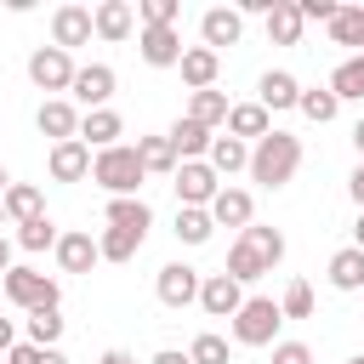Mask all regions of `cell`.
<instances>
[{"instance_id":"6da1fadb","label":"cell","mask_w":364,"mask_h":364,"mask_svg":"<svg viewBox=\"0 0 364 364\" xmlns=\"http://www.w3.org/2000/svg\"><path fill=\"white\" fill-rule=\"evenodd\" d=\"M284 262V233L279 228H262V222H250L239 239H233V250H228V279H239V284H250V279H262V273H273Z\"/></svg>"},{"instance_id":"7a4b0ae2","label":"cell","mask_w":364,"mask_h":364,"mask_svg":"<svg viewBox=\"0 0 364 364\" xmlns=\"http://www.w3.org/2000/svg\"><path fill=\"white\" fill-rule=\"evenodd\" d=\"M250 182H262V188H284L296 171H301V136H290V131H267L256 148H250Z\"/></svg>"},{"instance_id":"3957f363","label":"cell","mask_w":364,"mask_h":364,"mask_svg":"<svg viewBox=\"0 0 364 364\" xmlns=\"http://www.w3.org/2000/svg\"><path fill=\"white\" fill-rule=\"evenodd\" d=\"M142 176H148V171H142V159H136L131 142H114V148L91 154V182L108 188V199H136Z\"/></svg>"},{"instance_id":"277c9868","label":"cell","mask_w":364,"mask_h":364,"mask_svg":"<svg viewBox=\"0 0 364 364\" xmlns=\"http://www.w3.org/2000/svg\"><path fill=\"white\" fill-rule=\"evenodd\" d=\"M228 324H233V341H239V347H273L284 313H279L273 296H245V307H239Z\"/></svg>"},{"instance_id":"5b68a950","label":"cell","mask_w":364,"mask_h":364,"mask_svg":"<svg viewBox=\"0 0 364 364\" xmlns=\"http://www.w3.org/2000/svg\"><path fill=\"white\" fill-rule=\"evenodd\" d=\"M0 290H6V301L23 307V313H40V307H57V301H63L57 279H46L40 267H11V273L0 279Z\"/></svg>"},{"instance_id":"8992f818","label":"cell","mask_w":364,"mask_h":364,"mask_svg":"<svg viewBox=\"0 0 364 364\" xmlns=\"http://www.w3.org/2000/svg\"><path fill=\"white\" fill-rule=\"evenodd\" d=\"M171 188H176V205H182V210H205V205L216 199L222 176H216L205 159H182V165L171 171Z\"/></svg>"},{"instance_id":"52a82bcc","label":"cell","mask_w":364,"mask_h":364,"mask_svg":"<svg viewBox=\"0 0 364 364\" xmlns=\"http://www.w3.org/2000/svg\"><path fill=\"white\" fill-rule=\"evenodd\" d=\"M199 267H188V262H165L159 267V279H154V290H159V301L165 307H193L199 301Z\"/></svg>"},{"instance_id":"ba28073f","label":"cell","mask_w":364,"mask_h":364,"mask_svg":"<svg viewBox=\"0 0 364 364\" xmlns=\"http://www.w3.org/2000/svg\"><path fill=\"white\" fill-rule=\"evenodd\" d=\"M28 80H34L40 91H68V85H74V57L57 51V46H40V51L28 57Z\"/></svg>"},{"instance_id":"9c48e42d","label":"cell","mask_w":364,"mask_h":364,"mask_svg":"<svg viewBox=\"0 0 364 364\" xmlns=\"http://www.w3.org/2000/svg\"><path fill=\"white\" fill-rule=\"evenodd\" d=\"M114 85H119V80H114L108 63H85V68H74V85H68V91H74V102H85V114H91V108H108Z\"/></svg>"},{"instance_id":"30bf717a","label":"cell","mask_w":364,"mask_h":364,"mask_svg":"<svg viewBox=\"0 0 364 364\" xmlns=\"http://www.w3.org/2000/svg\"><path fill=\"white\" fill-rule=\"evenodd\" d=\"M239 34H245V17H239L233 6H210V11L199 17V40H205V51H216V57H222V46H239Z\"/></svg>"},{"instance_id":"8fae6325","label":"cell","mask_w":364,"mask_h":364,"mask_svg":"<svg viewBox=\"0 0 364 364\" xmlns=\"http://www.w3.org/2000/svg\"><path fill=\"white\" fill-rule=\"evenodd\" d=\"M136 51H142V63L148 68H176L182 63V34L176 28H136Z\"/></svg>"},{"instance_id":"7c38bea8","label":"cell","mask_w":364,"mask_h":364,"mask_svg":"<svg viewBox=\"0 0 364 364\" xmlns=\"http://www.w3.org/2000/svg\"><path fill=\"white\" fill-rule=\"evenodd\" d=\"M34 125H40V136H51V142H74V136H80V108H74L68 97H46L40 114H34Z\"/></svg>"},{"instance_id":"4fadbf2b","label":"cell","mask_w":364,"mask_h":364,"mask_svg":"<svg viewBox=\"0 0 364 364\" xmlns=\"http://www.w3.org/2000/svg\"><path fill=\"white\" fill-rule=\"evenodd\" d=\"M205 210H210V222H216V228H239V233L256 222V199H250L245 188H216V199H210Z\"/></svg>"},{"instance_id":"5bb4252c","label":"cell","mask_w":364,"mask_h":364,"mask_svg":"<svg viewBox=\"0 0 364 364\" xmlns=\"http://www.w3.org/2000/svg\"><path fill=\"white\" fill-rule=\"evenodd\" d=\"M199 307H205L210 318H233V313L245 307V284L228 279V273H210V279L199 284Z\"/></svg>"},{"instance_id":"9a60e30c","label":"cell","mask_w":364,"mask_h":364,"mask_svg":"<svg viewBox=\"0 0 364 364\" xmlns=\"http://www.w3.org/2000/svg\"><path fill=\"white\" fill-rule=\"evenodd\" d=\"M91 40V6H57L51 11V46L57 51H74Z\"/></svg>"},{"instance_id":"2e32d148","label":"cell","mask_w":364,"mask_h":364,"mask_svg":"<svg viewBox=\"0 0 364 364\" xmlns=\"http://www.w3.org/2000/svg\"><path fill=\"white\" fill-rule=\"evenodd\" d=\"M46 171H51V182H80V176H91V148H85L80 136H74V142H51Z\"/></svg>"},{"instance_id":"e0dca14e","label":"cell","mask_w":364,"mask_h":364,"mask_svg":"<svg viewBox=\"0 0 364 364\" xmlns=\"http://www.w3.org/2000/svg\"><path fill=\"white\" fill-rule=\"evenodd\" d=\"M131 28H136L131 0H102V6H91V34H102V40H131Z\"/></svg>"},{"instance_id":"ac0fdd59","label":"cell","mask_w":364,"mask_h":364,"mask_svg":"<svg viewBox=\"0 0 364 364\" xmlns=\"http://www.w3.org/2000/svg\"><path fill=\"white\" fill-rule=\"evenodd\" d=\"M119 136H125V119H119L114 108H91V114H80V142H85V148L102 154V148H114Z\"/></svg>"},{"instance_id":"d6986e66","label":"cell","mask_w":364,"mask_h":364,"mask_svg":"<svg viewBox=\"0 0 364 364\" xmlns=\"http://www.w3.org/2000/svg\"><path fill=\"white\" fill-rule=\"evenodd\" d=\"M176 68H182V85H188V91H210V85H216V74H222V57H216V51H205V46H188Z\"/></svg>"},{"instance_id":"ffe728a7","label":"cell","mask_w":364,"mask_h":364,"mask_svg":"<svg viewBox=\"0 0 364 364\" xmlns=\"http://www.w3.org/2000/svg\"><path fill=\"white\" fill-rule=\"evenodd\" d=\"M296 97H301V85H296V74H284V68H267V74H262V85H256V102H262L267 114L296 108Z\"/></svg>"},{"instance_id":"44dd1931","label":"cell","mask_w":364,"mask_h":364,"mask_svg":"<svg viewBox=\"0 0 364 364\" xmlns=\"http://www.w3.org/2000/svg\"><path fill=\"white\" fill-rule=\"evenodd\" d=\"M267 131H273V114H267L262 102H233V108H228V136H239V142H245V136L262 142Z\"/></svg>"},{"instance_id":"7402d4cb","label":"cell","mask_w":364,"mask_h":364,"mask_svg":"<svg viewBox=\"0 0 364 364\" xmlns=\"http://www.w3.org/2000/svg\"><path fill=\"white\" fill-rule=\"evenodd\" d=\"M102 256H97V239L91 233H63L57 239V267L63 273H91Z\"/></svg>"},{"instance_id":"603a6c76","label":"cell","mask_w":364,"mask_h":364,"mask_svg":"<svg viewBox=\"0 0 364 364\" xmlns=\"http://www.w3.org/2000/svg\"><path fill=\"white\" fill-rule=\"evenodd\" d=\"M165 136H171V148H176V165H182V159H205V154H210V131H205L199 119H188V114H182Z\"/></svg>"},{"instance_id":"cb8c5ba5","label":"cell","mask_w":364,"mask_h":364,"mask_svg":"<svg viewBox=\"0 0 364 364\" xmlns=\"http://www.w3.org/2000/svg\"><path fill=\"white\" fill-rule=\"evenodd\" d=\"M301 28H307V23H301L296 0H273V6H267V40H273V46H296Z\"/></svg>"},{"instance_id":"d4e9b609","label":"cell","mask_w":364,"mask_h":364,"mask_svg":"<svg viewBox=\"0 0 364 364\" xmlns=\"http://www.w3.org/2000/svg\"><path fill=\"white\" fill-rule=\"evenodd\" d=\"M330 97H336V102H364V51L336 63V74H330Z\"/></svg>"},{"instance_id":"484cf974","label":"cell","mask_w":364,"mask_h":364,"mask_svg":"<svg viewBox=\"0 0 364 364\" xmlns=\"http://www.w3.org/2000/svg\"><path fill=\"white\" fill-rule=\"evenodd\" d=\"M205 165H210L216 176H233V171H245V165H250V148H245L239 136H210V154H205Z\"/></svg>"},{"instance_id":"4316f807","label":"cell","mask_w":364,"mask_h":364,"mask_svg":"<svg viewBox=\"0 0 364 364\" xmlns=\"http://www.w3.org/2000/svg\"><path fill=\"white\" fill-rule=\"evenodd\" d=\"M228 108H233V102H228V91H216V85H210V91H193L188 119H199L205 131H216V125H228Z\"/></svg>"},{"instance_id":"83f0119b","label":"cell","mask_w":364,"mask_h":364,"mask_svg":"<svg viewBox=\"0 0 364 364\" xmlns=\"http://www.w3.org/2000/svg\"><path fill=\"white\" fill-rule=\"evenodd\" d=\"M131 148H136V159H142V171H148V176H154V171H159V176H171V171H176V148H171V136H136Z\"/></svg>"},{"instance_id":"f1b7e54d","label":"cell","mask_w":364,"mask_h":364,"mask_svg":"<svg viewBox=\"0 0 364 364\" xmlns=\"http://www.w3.org/2000/svg\"><path fill=\"white\" fill-rule=\"evenodd\" d=\"M0 205H6V216H11V222H34V216H46V199H40V188H34V182H11Z\"/></svg>"},{"instance_id":"f546056e","label":"cell","mask_w":364,"mask_h":364,"mask_svg":"<svg viewBox=\"0 0 364 364\" xmlns=\"http://www.w3.org/2000/svg\"><path fill=\"white\" fill-rule=\"evenodd\" d=\"M108 228L148 233V228H154V210H148V199H108Z\"/></svg>"},{"instance_id":"4dcf8cb0","label":"cell","mask_w":364,"mask_h":364,"mask_svg":"<svg viewBox=\"0 0 364 364\" xmlns=\"http://www.w3.org/2000/svg\"><path fill=\"white\" fill-rule=\"evenodd\" d=\"M324 273H330V284H336V290H364V250H353V245H347V250H336Z\"/></svg>"},{"instance_id":"1f68e13d","label":"cell","mask_w":364,"mask_h":364,"mask_svg":"<svg viewBox=\"0 0 364 364\" xmlns=\"http://www.w3.org/2000/svg\"><path fill=\"white\" fill-rule=\"evenodd\" d=\"M330 40H336V46H353V57H358V51H364V6H336Z\"/></svg>"},{"instance_id":"d6a6232c","label":"cell","mask_w":364,"mask_h":364,"mask_svg":"<svg viewBox=\"0 0 364 364\" xmlns=\"http://www.w3.org/2000/svg\"><path fill=\"white\" fill-rule=\"evenodd\" d=\"M142 239H148V233H125V228H102V239H97V256H102V262H131V256L142 250Z\"/></svg>"},{"instance_id":"836d02e7","label":"cell","mask_w":364,"mask_h":364,"mask_svg":"<svg viewBox=\"0 0 364 364\" xmlns=\"http://www.w3.org/2000/svg\"><path fill=\"white\" fill-rule=\"evenodd\" d=\"M296 108H301L313 125H330V119L341 114V102L330 97V85H313V91H301V97H296Z\"/></svg>"},{"instance_id":"e575fe53","label":"cell","mask_w":364,"mask_h":364,"mask_svg":"<svg viewBox=\"0 0 364 364\" xmlns=\"http://www.w3.org/2000/svg\"><path fill=\"white\" fill-rule=\"evenodd\" d=\"M57 239H63V233H57V222H51V216L17 222V245H23V250H57Z\"/></svg>"},{"instance_id":"d590c367","label":"cell","mask_w":364,"mask_h":364,"mask_svg":"<svg viewBox=\"0 0 364 364\" xmlns=\"http://www.w3.org/2000/svg\"><path fill=\"white\" fill-rule=\"evenodd\" d=\"M210 233H216L210 210H182V205H176V239H182V245H205Z\"/></svg>"},{"instance_id":"8d00e7d4","label":"cell","mask_w":364,"mask_h":364,"mask_svg":"<svg viewBox=\"0 0 364 364\" xmlns=\"http://www.w3.org/2000/svg\"><path fill=\"white\" fill-rule=\"evenodd\" d=\"M176 17H182L176 0H136V23L142 28H176Z\"/></svg>"},{"instance_id":"74e56055","label":"cell","mask_w":364,"mask_h":364,"mask_svg":"<svg viewBox=\"0 0 364 364\" xmlns=\"http://www.w3.org/2000/svg\"><path fill=\"white\" fill-rule=\"evenodd\" d=\"M279 313L284 318H313V284L307 279H290L284 296H279Z\"/></svg>"},{"instance_id":"f35d334b","label":"cell","mask_w":364,"mask_h":364,"mask_svg":"<svg viewBox=\"0 0 364 364\" xmlns=\"http://www.w3.org/2000/svg\"><path fill=\"white\" fill-rule=\"evenodd\" d=\"M57 336H63V313H57V307L28 313V341H34V347H57Z\"/></svg>"},{"instance_id":"ab89813d","label":"cell","mask_w":364,"mask_h":364,"mask_svg":"<svg viewBox=\"0 0 364 364\" xmlns=\"http://www.w3.org/2000/svg\"><path fill=\"white\" fill-rule=\"evenodd\" d=\"M188 358H193V364H228V341H222L216 330H205V336L188 341Z\"/></svg>"},{"instance_id":"60d3db41","label":"cell","mask_w":364,"mask_h":364,"mask_svg":"<svg viewBox=\"0 0 364 364\" xmlns=\"http://www.w3.org/2000/svg\"><path fill=\"white\" fill-rule=\"evenodd\" d=\"M273 364H313L307 341H273Z\"/></svg>"},{"instance_id":"b9f144b4","label":"cell","mask_w":364,"mask_h":364,"mask_svg":"<svg viewBox=\"0 0 364 364\" xmlns=\"http://www.w3.org/2000/svg\"><path fill=\"white\" fill-rule=\"evenodd\" d=\"M296 11H301V23H330L336 0H296Z\"/></svg>"},{"instance_id":"7bdbcfd3","label":"cell","mask_w":364,"mask_h":364,"mask_svg":"<svg viewBox=\"0 0 364 364\" xmlns=\"http://www.w3.org/2000/svg\"><path fill=\"white\" fill-rule=\"evenodd\" d=\"M6 364H40V347H34V341H17V347L6 353Z\"/></svg>"},{"instance_id":"ee69618b","label":"cell","mask_w":364,"mask_h":364,"mask_svg":"<svg viewBox=\"0 0 364 364\" xmlns=\"http://www.w3.org/2000/svg\"><path fill=\"white\" fill-rule=\"evenodd\" d=\"M148 364H193V358H188V353H182V347H159V353H154V358H148Z\"/></svg>"},{"instance_id":"f6af8a7d","label":"cell","mask_w":364,"mask_h":364,"mask_svg":"<svg viewBox=\"0 0 364 364\" xmlns=\"http://www.w3.org/2000/svg\"><path fill=\"white\" fill-rule=\"evenodd\" d=\"M347 193H353V205H358V210H364V165H358V171H353V176H347Z\"/></svg>"},{"instance_id":"bcb514c9","label":"cell","mask_w":364,"mask_h":364,"mask_svg":"<svg viewBox=\"0 0 364 364\" xmlns=\"http://www.w3.org/2000/svg\"><path fill=\"white\" fill-rule=\"evenodd\" d=\"M17 347V330H11V318H0V353H11Z\"/></svg>"},{"instance_id":"7dc6e473","label":"cell","mask_w":364,"mask_h":364,"mask_svg":"<svg viewBox=\"0 0 364 364\" xmlns=\"http://www.w3.org/2000/svg\"><path fill=\"white\" fill-rule=\"evenodd\" d=\"M97 364H136V358H131V353H125V347H108V353H102V358H97Z\"/></svg>"},{"instance_id":"c3c4849f","label":"cell","mask_w":364,"mask_h":364,"mask_svg":"<svg viewBox=\"0 0 364 364\" xmlns=\"http://www.w3.org/2000/svg\"><path fill=\"white\" fill-rule=\"evenodd\" d=\"M11 267H17V262H11V239H6V233H0V279H6V273H11Z\"/></svg>"},{"instance_id":"681fc988","label":"cell","mask_w":364,"mask_h":364,"mask_svg":"<svg viewBox=\"0 0 364 364\" xmlns=\"http://www.w3.org/2000/svg\"><path fill=\"white\" fill-rule=\"evenodd\" d=\"M353 250H364V210H358V222H353Z\"/></svg>"},{"instance_id":"f907efd6","label":"cell","mask_w":364,"mask_h":364,"mask_svg":"<svg viewBox=\"0 0 364 364\" xmlns=\"http://www.w3.org/2000/svg\"><path fill=\"white\" fill-rule=\"evenodd\" d=\"M353 148H358V165H364V119L353 125Z\"/></svg>"},{"instance_id":"816d5d0a","label":"cell","mask_w":364,"mask_h":364,"mask_svg":"<svg viewBox=\"0 0 364 364\" xmlns=\"http://www.w3.org/2000/svg\"><path fill=\"white\" fill-rule=\"evenodd\" d=\"M6 188H11V176H6V165H0V199H6Z\"/></svg>"},{"instance_id":"f5cc1de1","label":"cell","mask_w":364,"mask_h":364,"mask_svg":"<svg viewBox=\"0 0 364 364\" xmlns=\"http://www.w3.org/2000/svg\"><path fill=\"white\" fill-rule=\"evenodd\" d=\"M347 364H364V353H358V358H347Z\"/></svg>"},{"instance_id":"db71d44e","label":"cell","mask_w":364,"mask_h":364,"mask_svg":"<svg viewBox=\"0 0 364 364\" xmlns=\"http://www.w3.org/2000/svg\"><path fill=\"white\" fill-rule=\"evenodd\" d=\"M0 222H6V205H0Z\"/></svg>"}]
</instances>
